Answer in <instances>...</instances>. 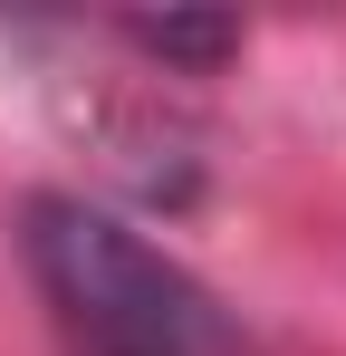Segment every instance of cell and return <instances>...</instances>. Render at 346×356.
Masks as SVG:
<instances>
[{"label":"cell","instance_id":"cell-1","mask_svg":"<svg viewBox=\"0 0 346 356\" xmlns=\"http://www.w3.org/2000/svg\"><path fill=\"white\" fill-rule=\"evenodd\" d=\"M29 270L97 356H192L212 337V298L154 241H135L115 212L77 202V193L29 202Z\"/></svg>","mask_w":346,"mask_h":356},{"label":"cell","instance_id":"cell-2","mask_svg":"<svg viewBox=\"0 0 346 356\" xmlns=\"http://www.w3.org/2000/svg\"><path fill=\"white\" fill-rule=\"evenodd\" d=\"M125 39H135L145 58H164V67H212V58L240 49L231 19H125Z\"/></svg>","mask_w":346,"mask_h":356}]
</instances>
